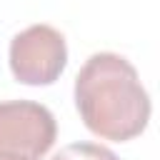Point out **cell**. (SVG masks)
Masks as SVG:
<instances>
[{
  "instance_id": "5b68a950",
  "label": "cell",
  "mask_w": 160,
  "mask_h": 160,
  "mask_svg": "<svg viewBox=\"0 0 160 160\" xmlns=\"http://www.w3.org/2000/svg\"><path fill=\"white\" fill-rule=\"evenodd\" d=\"M0 160H22V158H10V155H0Z\"/></svg>"
},
{
  "instance_id": "6da1fadb",
  "label": "cell",
  "mask_w": 160,
  "mask_h": 160,
  "mask_svg": "<svg viewBox=\"0 0 160 160\" xmlns=\"http://www.w3.org/2000/svg\"><path fill=\"white\" fill-rule=\"evenodd\" d=\"M75 108L90 132L125 142L150 120V95L138 70L118 52H95L75 75Z\"/></svg>"
},
{
  "instance_id": "277c9868",
  "label": "cell",
  "mask_w": 160,
  "mask_h": 160,
  "mask_svg": "<svg viewBox=\"0 0 160 160\" xmlns=\"http://www.w3.org/2000/svg\"><path fill=\"white\" fill-rule=\"evenodd\" d=\"M52 160H120L110 148L100 142H70L60 148Z\"/></svg>"
},
{
  "instance_id": "3957f363",
  "label": "cell",
  "mask_w": 160,
  "mask_h": 160,
  "mask_svg": "<svg viewBox=\"0 0 160 160\" xmlns=\"http://www.w3.org/2000/svg\"><path fill=\"white\" fill-rule=\"evenodd\" d=\"M52 112L32 100L0 102V155L40 160L55 142Z\"/></svg>"
},
{
  "instance_id": "7a4b0ae2",
  "label": "cell",
  "mask_w": 160,
  "mask_h": 160,
  "mask_svg": "<svg viewBox=\"0 0 160 160\" xmlns=\"http://www.w3.org/2000/svg\"><path fill=\"white\" fill-rule=\"evenodd\" d=\"M68 65V45L60 30L38 22L10 40V70L22 85H50Z\"/></svg>"
}]
</instances>
